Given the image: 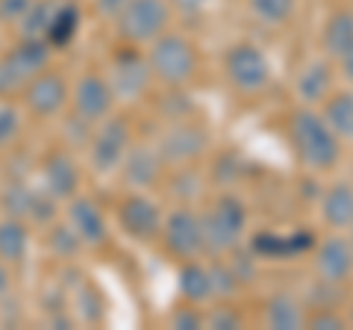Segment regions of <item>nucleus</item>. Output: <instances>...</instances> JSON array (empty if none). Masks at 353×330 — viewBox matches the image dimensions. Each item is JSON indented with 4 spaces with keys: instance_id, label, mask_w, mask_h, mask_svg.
Segmentation results:
<instances>
[{
    "instance_id": "1",
    "label": "nucleus",
    "mask_w": 353,
    "mask_h": 330,
    "mask_svg": "<svg viewBox=\"0 0 353 330\" xmlns=\"http://www.w3.org/2000/svg\"><path fill=\"white\" fill-rule=\"evenodd\" d=\"M285 136L297 162L309 174H330L341 162V142L330 130L318 106H297L285 121Z\"/></svg>"
},
{
    "instance_id": "2",
    "label": "nucleus",
    "mask_w": 353,
    "mask_h": 330,
    "mask_svg": "<svg viewBox=\"0 0 353 330\" xmlns=\"http://www.w3.org/2000/svg\"><path fill=\"white\" fill-rule=\"evenodd\" d=\"M145 57L150 65L153 83H159L162 89H189L194 77L201 74L197 45L183 32L165 30L159 39H153L145 48Z\"/></svg>"
},
{
    "instance_id": "3",
    "label": "nucleus",
    "mask_w": 353,
    "mask_h": 330,
    "mask_svg": "<svg viewBox=\"0 0 353 330\" xmlns=\"http://www.w3.org/2000/svg\"><path fill=\"white\" fill-rule=\"evenodd\" d=\"M201 222H203L206 257H224L245 242L250 213L239 195L221 192L206 210H201Z\"/></svg>"
},
{
    "instance_id": "4",
    "label": "nucleus",
    "mask_w": 353,
    "mask_h": 330,
    "mask_svg": "<svg viewBox=\"0 0 353 330\" xmlns=\"http://www.w3.org/2000/svg\"><path fill=\"white\" fill-rule=\"evenodd\" d=\"M132 142H136V133H132V121L127 115L112 113L109 118H103L101 124H94L92 139H88V145H85L88 171L97 174V177L118 174Z\"/></svg>"
},
{
    "instance_id": "5",
    "label": "nucleus",
    "mask_w": 353,
    "mask_h": 330,
    "mask_svg": "<svg viewBox=\"0 0 353 330\" xmlns=\"http://www.w3.org/2000/svg\"><path fill=\"white\" fill-rule=\"evenodd\" d=\"M53 50L44 39H18L0 57V101H15L27 83L50 65Z\"/></svg>"
},
{
    "instance_id": "6",
    "label": "nucleus",
    "mask_w": 353,
    "mask_h": 330,
    "mask_svg": "<svg viewBox=\"0 0 353 330\" xmlns=\"http://www.w3.org/2000/svg\"><path fill=\"white\" fill-rule=\"evenodd\" d=\"M153 145H157L159 157L165 159L168 168L203 162L209 148H212V130H209L206 121H201L197 115H189L180 121H168V127L162 130Z\"/></svg>"
},
{
    "instance_id": "7",
    "label": "nucleus",
    "mask_w": 353,
    "mask_h": 330,
    "mask_svg": "<svg viewBox=\"0 0 353 330\" xmlns=\"http://www.w3.org/2000/svg\"><path fill=\"white\" fill-rule=\"evenodd\" d=\"M221 68H224L227 83L233 86V92L253 97L262 95L274 80V65L268 59L259 45L253 41H236L224 50V59H221Z\"/></svg>"
},
{
    "instance_id": "8",
    "label": "nucleus",
    "mask_w": 353,
    "mask_h": 330,
    "mask_svg": "<svg viewBox=\"0 0 353 330\" xmlns=\"http://www.w3.org/2000/svg\"><path fill=\"white\" fill-rule=\"evenodd\" d=\"M171 18L174 9L168 6V0H130L112 24L121 45L148 48L171 27Z\"/></svg>"
},
{
    "instance_id": "9",
    "label": "nucleus",
    "mask_w": 353,
    "mask_h": 330,
    "mask_svg": "<svg viewBox=\"0 0 353 330\" xmlns=\"http://www.w3.org/2000/svg\"><path fill=\"white\" fill-rule=\"evenodd\" d=\"M106 80L115 92L118 104H141L153 95V74L145 57V48L118 45L109 59Z\"/></svg>"
},
{
    "instance_id": "10",
    "label": "nucleus",
    "mask_w": 353,
    "mask_h": 330,
    "mask_svg": "<svg viewBox=\"0 0 353 330\" xmlns=\"http://www.w3.org/2000/svg\"><path fill=\"white\" fill-rule=\"evenodd\" d=\"M159 245L174 262L206 257V242H203V222L201 210L189 204H176L171 213H165L162 230H159Z\"/></svg>"
},
{
    "instance_id": "11",
    "label": "nucleus",
    "mask_w": 353,
    "mask_h": 330,
    "mask_svg": "<svg viewBox=\"0 0 353 330\" xmlns=\"http://www.w3.org/2000/svg\"><path fill=\"white\" fill-rule=\"evenodd\" d=\"M165 210L150 192H130L118 197L115 204V222L118 230L136 245H153L159 239Z\"/></svg>"
},
{
    "instance_id": "12",
    "label": "nucleus",
    "mask_w": 353,
    "mask_h": 330,
    "mask_svg": "<svg viewBox=\"0 0 353 330\" xmlns=\"http://www.w3.org/2000/svg\"><path fill=\"white\" fill-rule=\"evenodd\" d=\"M68 104H71L68 77L57 68H50V65L32 77L27 83V89L21 92V106H24V113L39 118V121L62 118L68 113Z\"/></svg>"
},
{
    "instance_id": "13",
    "label": "nucleus",
    "mask_w": 353,
    "mask_h": 330,
    "mask_svg": "<svg viewBox=\"0 0 353 330\" xmlns=\"http://www.w3.org/2000/svg\"><path fill=\"white\" fill-rule=\"evenodd\" d=\"M39 186L48 195H53L59 204L71 201L74 195H80L83 189V171L80 162L68 148H50L41 157L39 165Z\"/></svg>"
},
{
    "instance_id": "14",
    "label": "nucleus",
    "mask_w": 353,
    "mask_h": 330,
    "mask_svg": "<svg viewBox=\"0 0 353 330\" xmlns=\"http://www.w3.org/2000/svg\"><path fill=\"white\" fill-rule=\"evenodd\" d=\"M115 92L109 86L106 74L101 71H85L80 80L71 86V104L68 109L74 115H80L88 124H101L103 118L115 113Z\"/></svg>"
},
{
    "instance_id": "15",
    "label": "nucleus",
    "mask_w": 353,
    "mask_h": 330,
    "mask_svg": "<svg viewBox=\"0 0 353 330\" xmlns=\"http://www.w3.org/2000/svg\"><path fill=\"white\" fill-rule=\"evenodd\" d=\"M165 171H168V165H165V159L159 157V151L153 142H132L124 162H121V180H124V186L130 192H150L157 189V186H162V177Z\"/></svg>"
},
{
    "instance_id": "16",
    "label": "nucleus",
    "mask_w": 353,
    "mask_h": 330,
    "mask_svg": "<svg viewBox=\"0 0 353 330\" xmlns=\"http://www.w3.org/2000/svg\"><path fill=\"white\" fill-rule=\"evenodd\" d=\"M65 222L74 227V233L83 239L85 248H103L109 245V236H112V230H109V222H106V213L103 206L94 201V197L88 195H74L71 201H65Z\"/></svg>"
},
{
    "instance_id": "17",
    "label": "nucleus",
    "mask_w": 353,
    "mask_h": 330,
    "mask_svg": "<svg viewBox=\"0 0 353 330\" xmlns=\"http://www.w3.org/2000/svg\"><path fill=\"white\" fill-rule=\"evenodd\" d=\"M312 269L318 280L345 286L353 278V248L345 233L333 230L312 248Z\"/></svg>"
},
{
    "instance_id": "18",
    "label": "nucleus",
    "mask_w": 353,
    "mask_h": 330,
    "mask_svg": "<svg viewBox=\"0 0 353 330\" xmlns=\"http://www.w3.org/2000/svg\"><path fill=\"white\" fill-rule=\"evenodd\" d=\"M318 236L312 230H292V233H277V230H259L253 233L248 248L259 260H297L312 254Z\"/></svg>"
},
{
    "instance_id": "19",
    "label": "nucleus",
    "mask_w": 353,
    "mask_h": 330,
    "mask_svg": "<svg viewBox=\"0 0 353 330\" xmlns=\"http://www.w3.org/2000/svg\"><path fill=\"white\" fill-rule=\"evenodd\" d=\"M336 71H333V59H312L306 62L301 74L294 77V95L301 106H321L324 97L336 89Z\"/></svg>"
},
{
    "instance_id": "20",
    "label": "nucleus",
    "mask_w": 353,
    "mask_h": 330,
    "mask_svg": "<svg viewBox=\"0 0 353 330\" xmlns=\"http://www.w3.org/2000/svg\"><path fill=\"white\" fill-rule=\"evenodd\" d=\"M318 213L327 230H339L345 233L353 222V180H333L321 192L318 201Z\"/></svg>"
},
{
    "instance_id": "21",
    "label": "nucleus",
    "mask_w": 353,
    "mask_h": 330,
    "mask_svg": "<svg viewBox=\"0 0 353 330\" xmlns=\"http://www.w3.org/2000/svg\"><path fill=\"white\" fill-rule=\"evenodd\" d=\"M306 304L292 292H271L262 301V324L271 330H303Z\"/></svg>"
},
{
    "instance_id": "22",
    "label": "nucleus",
    "mask_w": 353,
    "mask_h": 330,
    "mask_svg": "<svg viewBox=\"0 0 353 330\" xmlns=\"http://www.w3.org/2000/svg\"><path fill=\"white\" fill-rule=\"evenodd\" d=\"M209 177L203 174L201 162H192V165H176V168H168L162 177V189L168 192V197L174 204H189L194 206L201 201V195L206 189Z\"/></svg>"
},
{
    "instance_id": "23",
    "label": "nucleus",
    "mask_w": 353,
    "mask_h": 330,
    "mask_svg": "<svg viewBox=\"0 0 353 330\" xmlns=\"http://www.w3.org/2000/svg\"><path fill=\"white\" fill-rule=\"evenodd\" d=\"M176 289H180V301H192V304H212L215 292H212V274H209V262L203 257L197 260H183L176 269Z\"/></svg>"
},
{
    "instance_id": "24",
    "label": "nucleus",
    "mask_w": 353,
    "mask_h": 330,
    "mask_svg": "<svg viewBox=\"0 0 353 330\" xmlns=\"http://www.w3.org/2000/svg\"><path fill=\"white\" fill-rule=\"evenodd\" d=\"M318 113L324 115V121L339 136L341 145L353 142V86H347V89H333L324 97Z\"/></svg>"
},
{
    "instance_id": "25",
    "label": "nucleus",
    "mask_w": 353,
    "mask_h": 330,
    "mask_svg": "<svg viewBox=\"0 0 353 330\" xmlns=\"http://www.w3.org/2000/svg\"><path fill=\"white\" fill-rule=\"evenodd\" d=\"M83 27V12L74 0H59L57 12L50 18V27L44 32V41L50 45V50H65L74 45L77 32Z\"/></svg>"
},
{
    "instance_id": "26",
    "label": "nucleus",
    "mask_w": 353,
    "mask_h": 330,
    "mask_svg": "<svg viewBox=\"0 0 353 330\" xmlns=\"http://www.w3.org/2000/svg\"><path fill=\"white\" fill-rule=\"evenodd\" d=\"M30 254V224L21 218L3 215L0 218V260L9 266H21Z\"/></svg>"
},
{
    "instance_id": "27",
    "label": "nucleus",
    "mask_w": 353,
    "mask_h": 330,
    "mask_svg": "<svg viewBox=\"0 0 353 330\" xmlns=\"http://www.w3.org/2000/svg\"><path fill=\"white\" fill-rule=\"evenodd\" d=\"M350 45H353V12L350 9H336V12L324 21L321 50H324L327 59L336 62Z\"/></svg>"
},
{
    "instance_id": "28",
    "label": "nucleus",
    "mask_w": 353,
    "mask_h": 330,
    "mask_svg": "<svg viewBox=\"0 0 353 330\" xmlns=\"http://www.w3.org/2000/svg\"><path fill=\"white\" fill-rule=\"evenodd\" d=\"M44 248H48V254L59 262H74L85 251L83 239L74 233V227L68 222H59V218L44 227Z\"/></svg>"
},
{
    "instance_id": "29",
    "label": "nucleus",
    "mask_w": 353,
    "mask_h": 330,
    "mask_svg": "<svg viewBox=\"0 0 353 330\" xmlns=\"http://www.w3.org/2000/svg\"><path fill=\"white\" fill-rule=\"evenodd\" d=\"M71 313L77 322H83V324H101L103 318H106V298H103V292H101V286L92 283V280H80V286L74 289V307H71Z\"/></svg>"
},
{
    "instance_id": "30",
    "label": "nucleus",
    "mask_w": 353,
    "mask_h": 330,
    "mask_svg": "<svg viewBox=\"0 0 353 330\" xmlns=\"http://www.w3.org/2000/svg\"><path fill=\"white\" fill-rule=\"evenodd\" d=\"M36 195H39V186H32L27 180H9L3 189H0V210H3V215L21 218V222L30 224V213H32V204H36Z\"/></svg>"
},
{
    "instance_id": "31",
    "label": "nucleus",
    "mask_w": 353,
    "mask_h": 330,
    "mask_svg": "<svg viewBox=\"0 0 353 330\" xmlns=\"http://www.w3.org/2000/svg\"><path fill=\"white\" fill-rule=\"evenodd\" d=\"M57 6H59V0H36V3L27 9V15L15 24L18 39H44Z\"/></svg>"
},
{
    "instance_id": "32",
    "label": "nucleus",
    "mask_w": 353,
    "mask_h": 330,
    "mask_svg": "<svg viewBox=\"0 0 353 330\" xmlns=\"http://www.w3.org/2000/svg\"><path fill=\"white\" fill-rule=\"evenodd\" d=\"M248 9L265 27H285L297 12V0H248Z\"/></svg>"
},
{
    "instance_id": "33",
    "label": "nucleus",
    "mask_w": 353,
    "mask_h": 330,
    "mask_svg": "<svg viewBox=\"0 0 353 330\" xmlns=\"http://www.w3.org/2000/svg\"><path fill=\"white\" fill-rule=\"evenodd\" d=\"M209 274H212V292H215V301H233L236 295L245 289L239 280L233 269L227 266L224 257H209Z\"/></svg>"
},
{
    "instance_id": "34",
    "label": "nucleus",
    "mask_w": 353,
    "mask_h": 330,
    "mask_svg": "<svg viewBox=\"0 0 353 330\" xmlns=\"http://www.w3.org/2000/svg\"><path fill=\"white\" fill-rule=\"evenodd\" d=\"M224 260H227V266L233 269L236 280H239L241 286L256 283V278H259V257L253 254L250 248H245V242H241L239 248L230 251V254H224Z\"/></svg>"
},
{
    "instance_id": "35",
    "label": "nucleus",
    "mask_w": 353,
    "mask_h": 330,
    "mask_svg": "<svg viewBox=\"0 0 353 330\" xmlns=\"http://www.w3.org/2000/svg\"><path fill=\"white\" fill-rule=\"evenodd\" d=\"M157 109L165 121H180V118L194 115V101L185 89H165L157 97Z\"/></svg>"
},
{
    "instance_id": "36",
    "label": "nucleus",
    "mask_w": 353,
    "mask_h": 330,
    "mask_svg": "<svg viewBox=\"0 0 353 330\" xmlns=\"http://www.w3.org/2000/svg\"><path fill=\"white\" fill-rule=\"evenodd\" d=\"M206 327L209 330H239V327H245V316L230 301H218L206 310Z\"/></svg>"
},
{
    "instance_id": "37",
    "label": "nucleus",
    "mask_w": 353,
    "mask_h": 330,
    "mask_svg": "<svg viewBox=\"0 0 353 330\" xmlns=\"http://www.w3.org/2000/svg\"><path fill=\"white\" fill-rule=\"evenodd\" d=\"M168 324L176 327V330H201V327H206V310L201 304L180 301L168 313Z\"/></svg>"
},
{
    "instance_id": "38",
    "label": "nucleus",
    "mask_w": 353,
    "mask_h": 330,
    "mask_svg": "<svg viewBox=\"0 0 353 330\" xmlns=\"http://www.w3.org/2000/svg\"><path fill=\"white\" fill-rule=\"evenodd\" d=\"M303 327H309V330H345L347 316L341 313L339 307H312V310H306Z\"/></svg>"
},
{
    "instance_id": "39",
    "label": "nucleus",
    "mask_w": 353,
    "mask_h": 330,
    "mask_svg": "<svg viewBox=\"0 0 353 330\" xmlns=\"http://www.w3.org/2000/svg\"><path fill=\"white\" fill-rule=\"evenodd\" d=\"M92 130H94V124H88L80 115H74L71 109L62 115V136L68 142V148H85L88 139H92Z\"/></svg>"
},
{
    "instance_id": "40",
    "label": "nucleus",
    "mask_w": 353,
    "mask_h": 330,
    "mask_svg": "<svg viewBox=\"0 0 353 330\" xmlns=\"http://www.w3.org/2000/svg\"><path fill=\"white\" fill-rule=\"evenodd\" d=\"M21 133V109L12 101H0V148H9Z\"/></svg>"
},
{
    "instance_id": "41",
    "label": "nucleus",
    "mask_w": 353,
    "mask_h": 330,
    "mask_svg": "<svg viewBox=\"0 0 353 330\" xmlns=\"http://www.w3.org/2000/svg\"><path fill=\"white\" fill-rule=\"evenodd\" d=\"M341 298H345V292H341V286H339V283L315 280L303 304H309L306 310H312V307H339V304H341Z\"/></svg>"
},
{
    "instance_id": "42",
    "label": "nucleus",
    "mask_w": 353,
    "mask_h": 330,
    "mask_svg": "<svg viewBox=\"0 0 353 330\" xmlns=\"http://www.w3.org/2000/svg\"><path fill=\"white\" fill-rule=\"evenodd\" d=\"M239 168H241V165L233 159V153H224V157L215 162V168L209 171L206 177L212 180V183H218V186H224V183H233L239 177Z\"/></svg>"
},
{
    "instance_id": "43",
    "label": "nucleus",
    "mask_w": 353,
    "mask_h": 330,
    "mask_svg": "<svg viewBox=\"0 0 353 330\" xmlns=\"http://www.w3.org/2000/svg\"><path fill=\"white\" fill-rule=\"evenodd\" d=\"M36 3V0H0V24L15 27L21 18L27 15V9Z\"/></svg>"
},
{
    "instance_id": "44",
    "label": "nucleus",
    "mask_w": 353,
    "mask_h": 330,
    "mask_svg": "<svg viewBox=\"0 0 353 330\" xmlns=\"http://www.w3.org/2000/svg\"><path fill=\"white\" fill-rule=\"evenodd\" d=\"M130 0H92V12L101 21H115Z\"/></svg>"
},
{
    "instance_id": "45",
    "label": "nucleus",
    "mask_w": 353,
    "mask_h": 330,
    "mask_svg": "<svg viewBox=\"0 0 353 330\" xmlns=\"http://www.w3.org/2000/svg\"><path fill=\"white\" fill-rule=\"evenodd\" d=\"M168 6L176 15H197L209 6V0H168Z\"/></svg>"
},
{
    "instance_id": "46",
    "label": "nucleus",
    "mask_w": 353,
    "mask_h": 330,
    "mask_svg": "<svg viewBox=\"0 0 353 330\" xmlns=\"http://www.w3.org/2000/svg\"><path fill=\"white\" fill-rule=\"evenodd\" d=\"M12 286H15L12 266L0 260V298H6V295H12Z\"/></svg>"
},
{
    "instance_id": "47",
    "label": "nucleus",
    "mask_w": 353,
    "mask_h": 330,
    "mask_svg": "<svg viewBox=\"0 0 353 330\" xmlns=\"http://www.w3.org/2000/svg\"><path fill=\"white\" fill-rule=\"evenodd\" d=\"M336 62H339V71H341V77H345V80L353 86V45H350L345 53H341V57H339Z\"/></svg>"
},
{
    "instance_id": "48",
    "label": "nucleus",
    "mask_w": 353,
    "mask_h": 330,
    "mask_svg": "<svg viewBox=\"0 0 353 330\" xmlns=\"http://www.w3.org/2000/svg\"><path fill=\"white\" fill-rule=\"evenodd\" d=\"M345 316H347V327H353V301H350V307H347Z\"/></svg>"
},
{
    "instance_id": "49",
    "label": "nucleus",
    "mask_w": 353,
    "mask_h": 330,
    "mask_svg": "<svg viewBox=\"0 0 353 330\" xmlns=\"http://www.w3.org/2000/svg\"><path fill=\"white\" fill-rule=\"evenodd\" d=\"M345 236H347V242H350V248H353V222H350V227L345 230Z\"/></svg>"
}]
</instances>
